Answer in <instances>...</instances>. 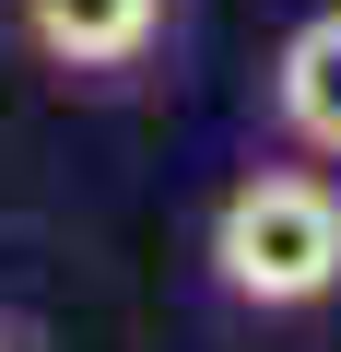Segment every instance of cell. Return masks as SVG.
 <instances>
[{
  "label": "cell",
  "mask_w": 341,
  "mask_h": 352,
  "mask_svg": "<svg viewBox=\"0 0 341 352\" xmlns=\"http://www.w3.org/2000/svg\"><path fill=\"white\" fill-rule=\"evenodd\" d=\"M271 129H282V153L341 164V0L271 47Z\"/></svg>",
  "instance_id": "cell-3"
},
{
  "label": "cell",
  "mask_w": 341,
  "mask_h": 352,
  "mask_svg": "<svg viewBox=\"0 0 341 352\" xmlns=\"http://www.w3.org/2000/svg\"><path fill=\"white\" fill-rule=\"evenodd\" d=\"M0 24L59 94H141L177 47V0H0Z\"/></svg>",
  "instance_id": "cell-2"
},
{
  "label": "cell",
  "mask_w": 341,
  "mask_h": 352,
  "mask_svg": "<svg viewBox=\"0 0 341 352\" xmlns=\"http://www.w3.org/2000/svg\"><path fill=\"white\" fill-rule=\"evenodd\" d=\"M0 352H36V329H24V317H0Z\"/></svg>",
  "instance_id": "cell-4"
},
{
  "label": "cell",
  "mask_w": 341,
  "mask_h": 352,
  "mask_svg": "<svg viewBox=\"0 0 341 352\" xmlns=\"http://www.w3.org/2000/svg\"><path fill=\"white\" fill-rule=\"evenodd\" d=\"M200 282L247 329H306L341 305V176L306 153H259L200 223Z\"/></svg>",
  "instance_id": "cell-1"
}]
</instances>
